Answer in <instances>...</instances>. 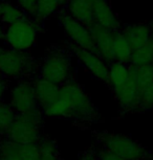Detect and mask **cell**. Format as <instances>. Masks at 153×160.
<instances>
[{
    "label": "cell",
    "instance_id": "obj_4",
    "mask_svg": "<svg viewBox=\"0 0 153 160\" xmlns=\"http://www.w3.org/2000/svg\"><path fill=\"white\" fill-rule=\"evenodd\" d=\"M101 148L127 160H152L153 157L145 147L133 138L119 133L102 132L97 135Z\"/></svg>",
    "mask_w": 153,
    "mask_h": 160
},
{
    "label": "cell",
    "instance_id": "obj_16",
    "mask_svg": "<svg viewBox=\"0 0 153 160\" xmlns=\"http://www.w3.org/2000/svg\"><path fill=\"white\" fill-rule=\"evenodd\" d=\"M65 12L71 18L86 26L94 22L92 2L88 0H69L65 7Z\"/></svg>",
    "mask_w": 153,
    "mask_h": 160
},
{
    "label": "cell",
    "instance_id": "obj_25",
    "mask_svg": "<svg viewBox=\"0 0 153 160\" xmlns=\"http://www.w3.org/2000/svg\"><path fill=\"white\" fill-rule=\"evenodd\" d=\"M153 111V82L140 89L139 112Z\"/></svg>",
    "mask_w": 153,
    "mask_h": 160
},
{
    "label": "cell",
    "instance_id": "obj_10",
    "mask_svg": "<svg viewBox=\"0 0 153 160\" xmlns=\"http://www.w3.org/2000/svg\"><path fill=\"white\" fill-rule=\"evenodd\" d=\"M87 28H88L92 36V39H94L95 53L100 56L107 64L115 62L112 53V42L115 32L102 28L95 22L90 24Z\"/></svg>",
    "mask_w": 153,
    "mask_h": 160
},
{
    "label": "cell",
    "instance_id": "obj_2",
    "mask_svg": "<svg viewBox=\"0 0 153 160\" xmlns=\"http://www.w3.org/2000/svg\"><path fill=\"white\" fill-rule=\"evenodd\" d=\"M39 64L29 51L0 47V78L8 82L33 80L38 77Z\"/></svg>",
    "mask_w": 153,
    "mask_h": 160
},
{
    "label": "cell",
    "instance_id": "obj_9",
    "mask_svg": "<svg viewBox=\"0 0 153 160\" xmlns=\"http://www.w3.org/2000/svg\"><path fill=\"white\" fill-rule=\"evenodd\" d=\"M71 53L76 57L78 62L86 69L87 71L94 77L95 80L107 84L108 81V68L109 64H107L100 56L94 51H89L82 49V48L71 46Z\"/></svg>",
    "mask_w": 153,
    "mask_h": 160
},
{
    "label": "cell",
    "instance_id": "obj_14",
    "mask_svg": "<svg viewBox=\"0 0 153 160\" xmlns=\"http://www.w3.org/2000/svg\"><path fill=\"white\" fill-rule=\"evenodd\" d=\"M121 31L131 45L132 50L144 46L153 38L151 26L145 22L128 24L121 28Z\"/></svg>",
    "mask_w": 153,
    "mask_h": 160
},
{
    "label": "cell",
    "instance_id": "obj_29",
    "mask_svg": "<svg viewBox=\"0 0 153 160\" xmlns=\"http://www.w3.org/2000/svg\"><path fill=\"white\" fill-rule=\"evenodd\" d=\"M8 90V82L0 78V102H3L5 94Z\"/></svg>",
    "mask_w": 153,
    "mask_h": 160
},
{
    "label": "cell",
    "instance_id": "obj_32",
    "mask_svg": "<svg viewBox=\"0 0 153 160\" xmlns=\"http://www.w3.org/2000/svg\"><path fill=\"white\" fill-rule=\"evenodd\" d=\"M0 1H11V0H0Z\"/></svg>",
    "mask_w": 153,
    "mask_h": 160
},
{
    "label": "cell",
    "instance_id": "obj_34",
    "mask_svg": "<svg viewBox=\"0 0 153 160\" xmlns=\"http://www.w3.org/2000/svg\"><path fill=\"white\" fill-rule=\"evenodd\" d=\"M88 1H91V2H92V1H94V0H88Z\"/></svg>",
    "mask_w": 153,
    "mask_h": 160
},
{
    "label": "cell",
    "instance_id": "obj_35",
    "mask_svg": "<svg viewBox=\"0 0 153 160\" xmlns=\"http://www.w3.org/2000/svg\"><path fill=\"white\" fill-rule=\"evenodd\" d=\"M152 160H153V159H152Z\"/></svg>",
    "mask_w": 153,
    "mask_h": 160
},
{
    "label": "cell",
    "instance_id": "obj_28",
    "mask_svg": "<svg viewBox=\"0 0 153 160\" xmlns=\"http://www.w3.org/2000/svg\"><path fill=\"white\" fill-rule=\"evenodd\" d=\"M78 160H99V159L95 150L88 149L82 153H80L79 157H78Z\"/></svg>",
    "mask_w": 153,
    "mask_h": 160
},
{
    "label": "cell",
    "instance_id": "obj_21",
    "mask_svg": "<svg viewBox=\"0 0 153 160\" xmlns=\"http://www.w3.org/2000/svg\"><path fill=\"white\" fill-rule=\"evenodd\" d=\"M39 160H61L57 143L46 135H42L37 142Z\"/></svg>",
    "mask_w": 153,
    "mask_h": 160
},
{
    "label": "cell",
    "instance_id": "obj_27",
    "mask_svg": "<svg viewBox=\"0 0 153 160\" xmlns=\"http://www.w3.org/2000/svg\"><path fill=\"white\" fill-rule=\"evenodd\" d=\"M97 152V155H98V159L99 160H127V159H124L122 157H119L115 155V154L108 152L103 148H99L98 150H95Z\"/></svg>",
    "mask_w": 153,
    "mask_h": 160
},
{
    "label": "cell",
    "instance_id": "obj_13",
    "mask_svg": "<svg viewBox=\"0 0 153 160\" xmlns=\"http://www.w3.org/2000/svg\"><path fill=\"white\" fill-rule=\"evenodd\" d=\"M92 11H94V22L102 28L111 32L121 29V21L108 0H94Z\"/></svg>",
    "mask_w": 153,
    "mask_h": 160
},
{
    "label": "cell",
    "instance_id": "obj_7",
    "mask_svg": "<svg viewBox=\"0 0 153 160\" xmlns=\"http://www.w3.org/2000/svg\"><path fill=\"white\" fill-rule=\"evenodd\" d=\"M8 104L17 115L28 114L40 109L36 98L33 80L17 81L8 88Z\"/></svg>",
    "mask_w": 153,
    "mask_h": 160
},
{
    "label": "cell",
    "instance_id": "obj_8",
    "mask_svg": "<svg viewBox=\"0 0 153 160\" xmlns=\"http://www.w3.org/2000/svg\"><path fill=\"white\" fill-rule=\"evenodd\" d=\"M58 19L65 35L70 41L71 46L95 52L94 39L86 25L71 18L65 11L58 15Z\"/></svg>",
    "mask_w": 153,
    "mask_h": 160
},
{
    "label": "cell",
    "instance_id": "obj_31",
    "mask_svg": "<svg viewBox=\"0 0 153 160\" xmlns=\"http://www.w3.org/2000/svg\"><path fill=\"white\" fill-rule=\"evenodd\" d=\"M150 26H151V31H152V36H153V20L151 21V23H149Z\"/></svg>",
    "mask_w": 153,
    "mask_h": 160
},
{
    "label": "cell",
    "instance_id": "obj_23",
    "mask_svg": "<svg viewBox=\"0 0 153 160\" xmlns=\"http://www.w3.org/2000/svg\"><path fill=\"white\" fill-rule=\"evenodd\" d=\"M153 60V38L144 46L132 50L130 58V65L146 66L151 65Z\"/></svg>",
    "mask_w": 153,
    "mask_h": 160
},
{
    "label": "cell",
    "instance_id": "obj_26",
    "mask_svg": "<svg viewBox=\"0 0 153 160\" xmlns=\"http://www.w3.org/2000/svg\"><path fill=\"white\" fill-rule=\"evenodd\" d=\"M16 4L24 12L26 16L33 18L37 7V0H16Z\"/></svg>",
    "mask_w": 153,
    "mask_h": 160
},
{
    "label": "cell",
    "instance_id": "obj_5",
    "mask_svg": "<svg viewBox=\"0 0 153 160\" xmlns=\"http://www.w3.org/2000/svg\"><path fill=\"white\" fill-rule=\"evenodd\" d=\"M41 31L42 24L31 17L25 16L17 22L5 26L2 40L8 48L19 51H29L37 43Z\"/></svg>",
    "mask_w": 153,
    "mask_h": 160
},
{
    "label": "cell",
    "instance_id": "obj_15",
    "mask_svg": "<svg viewBox=\"0 0 153 160\" xmlns=\"http://www.w3.org/2000/svg\"><path fill=\"white\" fill-rule=\"evenodd\" d=\"M33 84H34L35 88L36 98H37L39 108L41 109V111L48 107L58 98L60 86L39 77L33 78Z\"/></svg>",
    "mask_w": 153,
    "mask_h": 160
},
{
    "label": "cell",
    "instance_id": "obj_3",
    "mask_svg": "<svg viewBox=\"0 0 153 160\" xmlns=\"http://www.w3.org/2000/svg\"><path fill=\"white\" fill-rule=\"evenodd\" d=\"M38 77L58 86L74 78L70 50L62 46L50 48L39 64Z\"/></svg>",
    "mask_w": 153,
    "mask_h": 160
},
{
    "label": "cell",
    "instance_id": "obj_22",
    "mask_svg": "<svg viewBox=\"0 0 153 160\" xmlns=\"http://www.w3.org/2000/svg\"><path fill=\"white\" fill-rule=\"evenodd\" d=\"M129 66H130V78L135 83L139 90L153 82V68L151 65L134 66L129 64Z\"/></svg>",
    "mask_w": 153,
    "mask_h": 160
},
{
    "label": "cell",
    "instance_id": "obj_12",
    "mask_svg": "<svg viewBox=\"0 0 153 160\" xmlns=\"http://www.w3.org/2000/svg\"><path fill=\"white\" fill-rule=\"evenodd\" d=\"M112 93L123 112H139L140 90L131 78L124 85L112 89Z\"/></svg>",
    "mask_w": 153,
    "mask_h": 160
},
{
    "label": "cell",
    "instance_id": "obj_1",
    "mask_svg": "<svg viewBox=\"0 0 153 160\" xmlns=\"http://www.w3.org/2000/svg\"><path fill=\"white\" fill-rule=\"evenodd\" d=\"M44 117L71 119L79 123L97 122L100 114L83 87L74 78L60 86L58 98L42 110Z\"/></svg>",
    "mask_w": 153,
    "mask_h": 160
},
{
    "label": "cell",
    "instance_id": "obj_20",
    "mask_svg": "<svg viewBox=\"0 0 153 160\" xmlns=\"http://www.w3.org/2000/svg\"><path fill=\"white\" fill-rule=\"evenodd\" d=\"M26 15L17 4L11 1H0V23L4 26L11 25Z\"/></svg>",
    "mask_w": 153,
    "mask_h": 160
},
{
    "label": "cell",
    "instance_id": "obj_30",
    "mask_svg": "<svg viewBox=\"0 0 153 160\" xmlns=\"http://www.w3.org/2000/svg\"><path fill=\"white\" fill-rule=\"evenodd\" d=\"M3 35H4V26L0 23V40L3 39Z\"/></svg>",
    "mask_w": 153,
    "mask_h": 160
},
{
    "label": "cell",
    "instance_id": "obj_24",
    "mask_svg": "<svg viewBox=\"0 0 153 160\" xmlns=\"http://www.w3.org/2000/svg\"><path fill=\"white\" fill-rule=\"evenodd\" d=\"M17 114L8 102H0V140L4 139Z\"/></svg>",
    "mask_w": 153,
    "mask_h": 160
},
{
    "label": "cell",
    "instance_id": "obj_33",
    "mask_svg": "<svg viewBox=\"0 0 153 160\" xmlns=\"http://www.w3.org/2000/svg\"><path fill=\"white\" fill-rule=\"evenodd\" d=\"M151 66H152V68H153V60H152V62H151Z\"/></svg>",
    "mask_w": 153,
    "mask_h": 160
},
{
    "label": "cell",
    "instance_id": "obj_17",
    "mask_svg": "<svg viewBox=\"0 0 153 160\" xmlns=\"http://www.w3.org/2000/svg\"><path fill=\"white\" fill-rule=\"evenodd\" d=\"M112 53L115 62L129 64L130 63L132 47L129 44L122 31H116L113 32V42H112Z\"/></svg>",
    "mask_w": 153,
    "mask_h": 160
},
{
    "label": "cell",
    "instance_id": "obj_19",
    "mask_svg": "<svg viewBox=\"0 0 153 160\" xmlns=\"http://www.w3.org/2000/svg\"><path fill=\"white\" fill-rule=\"evenodd\" d=\"M63 11L64 8L59 3L58 0H37V7L33 19L42 24L54 15H59Z\"/></svg>",
    "mask_w": 153,
    "mask_h": 160
},
{
    "label": "cell",
    "instance_id": "obj_11",
    "mask_svg": "<svg viewBox=\"0 0 153 160\" xmlns=\"http://www.w3.org/2000/svg\"><path fill=\"white\" fill-rule=\"evenodd\" d=\"M0 160H39L37 143L17 144L0 140Z\"/></svg>",
    "mask_w": 153,
    "mask_h": 160
},
{
    "label": "cell",
    "instance_id": "obj_18",
    "mask_svg": "<svg viewBox=\"0 0 153 160\" xmlns=\"http://www.w3.org/2000/svg\"><path fill=\"white\" fill-rule=\"evenodd\" d=\"M130 80V66L124 63L112 62L108 68V81L107 85L112 89L124 85Z\"/></svg>",
    "mask_w": 153,
    "mask_h": 160
},
{
    "label": "cell",
    "instance_id": "obj_6",
    "mask_svg": "<svg viewBox=\"0 0 153 160\" xmlns=\"http://www.w3.org/2000/svg\"><path fill=\"white\" fill-rule=\"evenodd\" d=\"M43 118L41 109L17 115L4 139L17 144H36L42 136L41 126Z\"/></svg>",
    "mask_w": 153,
    "mask_h": 160
}]
</instances>
